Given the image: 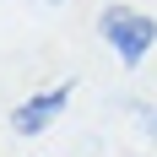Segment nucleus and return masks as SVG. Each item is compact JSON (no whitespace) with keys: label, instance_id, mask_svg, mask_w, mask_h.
<instances>
[{"label":"nucleus","instance_id":"obj_1","mask_svg":"<svg viewBox=\"0 0 157 157\" xmlns=\"http://www.w3.org/2000/svg\"><path fill=\"white\" fill-rule=\"evenodd\" d=\"M98 33L109 38V49H114L125 65H141L146 49L157 44V22H152L146 11H136V6H109V11L98 16Z\"/></svg>","mask_w":157,"mask_h":157},{"label":"nucleus","instance_id":"obj_3","mask_svg":"<svg viewBox=\"0 0 157 157\" xmlns=\"http://www.w3.org/2000/svg\"><path fill=\"white\" fill-rule=\"evenodd\" d=\"M146 125H152V130H157V114H146Z\"/></svg>","mask_w":157,"mask_h":157},{"label":"nucleus","instance_id":"obj_2","mask_svg":"<svg viewBox=\"0 0 157 157\" xmlns=\"http://www.w3.org/2000/svg\"><path fill=\"white\" fill-rule=\"evenodd\" d=\"M65 98H71V87H49V92H33L27 103H16V109H11V130H16V136H38V130H49L54 119H60Z\"/></svg>","mask_w":157,"mask_h":157}]
</instances>
